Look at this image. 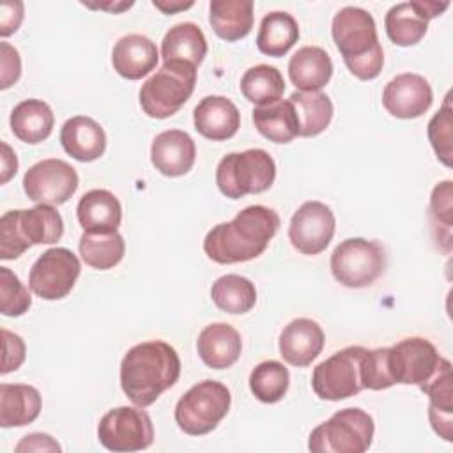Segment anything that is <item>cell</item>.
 Listing matches in <instances>:
<instances>
[{"label":"cell","mask_w":453,"mask_h":453,"mask_svg":"<svg viewBox=\"0 0 453 453\" xmlns=\"http://www.w3.org/2000/svg\"><path fill=\"white\" fill-rule=\"evenodd\" d=\"M449 7L448 2H430V0H412L393 5L386 18V34L396 46H414L418 44L426 30L428 21L442 14Z\"/></svg>","instance_id":"16"},{"label":"cell","mask_w":453,"mask_h":453,"mask_svg":"<svg viewBox=\"0 0 453 453\" xmlns=\"http://www.w3.org/2000/svg\"><path fill=\"white\" fill-rule=\"evenodd\" d=\"M288 99L294 104L299 119V136H317L331 124L333 103L322 90H296Z\"/></svg>","instance_id":"32"},{"label":"cell","mask_w":453,"mask_h":453,"mask_svg":"<svg viewBox=\"0 0 453 453\" xmlns=\"http://www.w3.org/2000/svg\"><path fill=\"white\" fill-rule=\"evenodd\" d=\"M299 39V25L296 18L283 11H273L260 21L257 46L264 55L283 57Z\"/></svg>","instance_id":"31"},{"label":"cell","mask_w":453,"mask_h":453,"mask_svg":"<svg viewBox=\"0 0 453 453\" xmlns=\"http://www.w3.org/2000/svg\"><path fill=\"white\" fill-rule=\"evenodd\" d=\"M290 375L283 363L269 359L258 363L250 373V389L264 403L280 402L288 389Z\"/></svg>","instance_id":"36"},{"label":"cell","mask_w":453,"mask_h":453,"mask_svg":"<svg viewBox=\"0 0 453 453\" xmlns=\"http://www.w3.org/2000/svg\"><path fill=\"white\" fill-rule=\"evenodd\" d=\"M388 350L389 347L380 349H365V354L361 357V384L366 389L380 391L391 388L395 382L391 379L389 368H388Z\"/></svg>","instance_id":"40"},{"label":"cell","mask_w":453,"mask_h":453,"mask_svg":"<svg viewBox=\"0 0 453 453\" xmlns=\"http://www.w3.org/2000/svg\"><path fill=\"white\" fill-rule=\"evenodd\" d=\"M200 359L214 370L230 368L241 357L242 342L235 327L225 322L205 326L196 340Z\"/></svg>","instance_id":"23"},{"label":"cell","mask_w":453,"mask_h":453,"mask_svg":"<svg viewBox=\"0 0 453 453\" xmlns=\"http://www.w3.org/2000/svg\"><path fill=\"white\" fill-rule=\"evenodd\" d=\"M453 119H451V106H449V96L446 97L442 108L430 119L428 122V140L432 143V149L435 150L439 161L444 166H451L453 157Z\"/></svg>","instance_id":"38"},{"label":"cell","mask_w":453,"mask_h":453,"mask_svg":"<svg viewBox=\"0 0 453 453\" xmlns=\"http://www.w3.org/2000/svg\"><path fill=\"white\" fill-rule=\"evenodd\" d=\"M2 340H4V361H2V373H9L12 370H18L25 361V342L16 333H11L9 329H2Z\"/></svg>","instance_id":"41"},{"label":"cell","mask_w":453,"mask_h":453,"mask_svg":"<svg viewBox=\"0 0 453 453\" xmlns=\"http://www.w3.org/2000/svg\"><path fill=\"white\" fill-rule=\"evenodd\" d=\"M278 226L276 211L265 205H250L232 221L212 226L203 239V251L218 264L248 262L265 251Z\"/></svg>","instance_id":"1"},{"label":"cell","mask_w":453,"mask_h":453,"mask_svg":"<svg viewBox=\"0 0 453 453\" xmlns=\"http://www.w3.org/2000/svg\"><path fill=\"white\" fill-rule=\"evenodd\" d=\"M143 407L110 409L97 425V439L110 451H140L152 444L154 426Z\"/></svg>","instance_id":"12"},{"label":"cell","mask_w":453,"mask_h":453,"mask_svg":"<svg viewBox=\"0 0 453 453\" xmlns=\"http://www.w3.org/2000/svg\"><path fill=\"white\" fill-rule=\"evenodd\" d=\"M76 216L83 232L111 234L120 226L122 207L111 191L90 189L80 198Z\"/></svg>","instance_id":"24"},{"label":"cell","mask_w":453,"mask_h":453,"mask_svg":"<svg viewBox=\"0 0 453 453\" xmlns=\"http://www.w3.org/2000/svg\"><path fill=\"white\" fill-rule=\"evenodd\" d=\"M0 65H2L0 88H9L12 83L19 80V74H21L19 53L9 42H0Z\"/></svg>","instance_id":"42"},{"label":"cell","mask_w":453,"mask_h":453,"mask_svg":"<svg viewBox=\"0 0 453 453\" xmlns=\"http://www.w3.org/2000/svg\"><path fill=\"white\" fill-rule=\"evenodd\" d=\"M42 407L39 391L28 384L0 386V426H25L37 419Z\"/></svg>","instance_id":"28"},{"label":"cell","mask_w":453,"mask_h":453,"mask_svg":"<svg viewBox=\"0 0 453 453\" xmlns=\"http://www.w3.org/2000/svg\"><path fill=\"white\" fill-rule=\"evenodd\" d=\"M30 304L28 288L9 267H0V311L7 317H19L28 311Z\"/></svg>","instance_id":"39"},{"label":"cell","mask_w":453,"mask_h":453,"mask_svg":"<svg viewBox=\"0 0 453 453\" xmlns=\"http://www.w3.org/2000/svg\"><path fill=\"white\" fill-rule=\"evenodd\" d=\"M23 189L35 203L62 205L78 189V173L64 159H42L23 175Z\"/></svg>","instance_id":"14"},{"label":"cell","mask_w":453,"mask_h":453,"mask_svg":"<svg viewBox=\"0 0 453 453\" xmlns=\"http://www.w3.org/2000/svg\"><path fill=\"white\" fill-rule=\"evenodd\" d=\"M60 143L73 159L90 163L104 154L106 133L94 119L76 115L64 122L60 129Z\"/></svg>","instance_id":"21"},{"label":"cell","mask_w":453,"mask_h":453,"mask_svg":"<svg viewBox=\"0 0 453 453\" xmlns=\"http://www.w3.org/2000/svg\"><path fill=\"white\" fill-rule=\"evenodd\" d=\"M152 5L157 7L159 11H163L165 14H173V12H177V11L189 9V7L193 5V2H165V0H154Z\"/></svg>","instance_id":"46"},{"label":"cell","mask_w":453,"mask_h":453,"mask_svg":"<svg viewBox=\"0 0 453 453\" xmlns=\"http://www.w3.org/2000/svg\"><path fill=\"white\" fill-rule=\"evenodd\" d=\"M81 260L99 271L115 267L126 251L124 237L119 232L111 234H92L83 232L78 242Z\"/></svg>","instance_id":"35"},{"label":"cell","mask_w":453,"mask_h":453,"mask_svg":"<svg viewBox=\"0 0 453 453\" xmlns=\"http://www.w3.org/2000/svg\"><path fill=\"white\" fill-rule=\"evenodd\" d=\"M180 375L177 350L161 340L131 347L120 363V388L138 407L152 405Z\"/></svg>","instance_id":"2"},{"label":"cell","mask_w":453,"mask_h":453,"mask_svg":"<svg viewBox=\"0 0 453 453\" xmlns=\"http://www.w3.org/2000/svg\"><path fill=\"white\" fill-rule=\"evenodd\" d=\"M209 23L216 35L226 42L244 39L253 28V2L212 0L209 4Z\"/></svg>","instance_id":"27"},{"label":"cell","mask_w":453,"mask_h":453,"mask_svg":"<svg viewBox=\"0 0 453 453\" xmlns=\"http://www.w3.org/2000/svg\"><path fill=\"white\" fill-rule=\"evenodd\" d=\"M193 122L203 138L223 142L239 131L241 113L228 97L207 96L195 106Z\"/></svg>","instance_id":"19"},{"label":"cell","mask_w":453,"mask_h":453,"mask_svg":"<svg viewBox=\"0 0 453 453\" xmlns=\"http://www.w3.org/2000/svg\"><path fill=\"white\" fill-rule=\"evenodd\" d=\"M14 451L16 453H21V451H53V453H58V451H62V448L51 435L34 432V434L25 435L19 441V444L14 448Z\"/></svg>","instance_id":"44"},{"label":"cell","mask_w":453,"mask_h":453,"mask_svg":"<svg viewBox=\"0 0 453 453\" xmlns=\"http://www.w3.org/2000/svg\"><path fill=\"white\" fill-rule=\"evenodd\" d=\"M253 124L264 138L274 143H288L299 136V119L290 99L257 106L253 110Z\"/></svg>","instance_id":"30"},{"label":"cell","mask_w":453,"mask_h":453,"mask_svg":"<svg viewBox=\"0 0 453 453\" xmlns=\"http://www.w3.org/2000/svg\"><path fill=\"white\" fill-rule=\"evenodd\" d=\"M276 177L274 159L264 149L230 152L218 163L216 184L232 200L267 191Z\"/></svg>","instance_id":"5"},{"label":"cell","mask_w":453,"mask_h":453,"mask_svg":"<svg viewBox=\"0 0 453 453\" xmlns=\"http://www.w3.org/2000/svg\"><path fill=\"white\" fill-rule=\"evenodd\" d=\"M11 129L25 143H41L51 134L55 117L48 103L41 99H25L11 111Z\"/></svg>","instance_id":"29"},{"label":"cell","mask_w":453,"mask_h":453,"mask_svg":"<svg viewBox=\"0 0 453 453\" xmlns=\"http://www.w3.org/2000/svg\"><path fill=\"white\" fill-rule=\"evenodd\" d=\"M331 34L347 69L356 78L368 81L380 74L384 51L373 16L368 11L354 5L340 9L333 18Z\"/></svg>","instance_id":"3"},{"label":"cell","mask_w":453,"mask_h":453,"mask_svg":"<svg viewBox=\"0 0 453 453\" xmlns=\"http://www.w3.org/2000/svg\"><path fill=\"white\" fill-rule=\"evenodd\" d=\"M388 368L395 384H414L423 391L435 377L451 370V363L437 352L432 342L412 336L389 347Z\"/></svg>","instance_id":"9"},{"label":"cell","mask_w":453,"mask_h":453,"mask_svg":"<svg viewBox=\"0 0 453 453\" xmlns=\"http://www.w3.org/2000/svg\"><path fill=\"white\" fill-rule=\"evenodd\" d=\"M363 354L365 347L350 345L319 363L311 375V388L315 395L322 400L338 402L365 389L361 384Z\"/></svg>","instance_id":"11"},{"label":"cell","mask_w":453,"mask_h":453,"mask_svg":"<svg viewBox=\"0 0 453 453\" xmlns=\"http://www.w3.org/2000/svg\"><path fill=\"white\" fill-rule=\"evenodd\" d=\"M324 349V331L311 319L288 322L280 334V356L292 366H308Z\"/></svg>","instance_id":"20"},{"label":"cell","mask_w":453,"mask_h":453,"mask_svg":"<svg viewBox=\"0 0 453 453\" xmlns=\"http://www.w3.org/2000/svg\"><path fill=\"white\" fill-rule=\"evenodd\" d=\"M434 101L430 83L414 73H403L388 81L382 92L384 108L396 119L421 117Z\"/></svg>","instance_id":"17"},{"label":"cell","mask_w":453,"mask_h":453,"mask_svg":"<svg viewBox=\"0 0 453 453\" xmlns=\"http://www.w3.org/2000/svg\"><path fill=\"white\" fill-rule=\"evenodd\" d=\"M230 391L218 380H202L189 388L175 405V423L188 435L212 432L228 414Z\"/></svg>","instance_id":"8"},{"label":"cell","mask_w":453,"mask_h":453,"mask_svg":"<svg viewBox=\"0 0 453 453\" xmlns=\"http://www.w3.org/2000/svg\"><path fill=\"white\" fill-rule=\"evenodd\" d=\"M290 81L301 92L320 90L333 76V62L320 46H303L288 60Z\"/></svg>","instance_id":"25"},{"label":"cell","mask_w":453,"mask_h":453,"mask_svg":"<svg viewBox=\"0 0 453 453\" xmlns=\"http://www.w3.org/2000/svg\"><path fill=\"white\" fill-rule=\"evenodd\" d=\"M23 21V2L5 0L0 5V35L7 37L14 34Z\"/></svg>","instance_id":"43"},{"label":"cell","mask_w":453,"mask_h":453,"mask_svg":"<svg viewBox=\"0 0 453 453\" xmlns=\"http://www.w3.org/2000/svg\"><path fill=\"white\" fill-rule=\"evenodd\" d=\"M2 184H5L18 172V159L5 142L2 143Z\"/></svg>","instance_id":"45"},{"label":"cell","mask_w":453,"mask_h":453,"mask_svg":"<svg viewBox=\"0 0 453 453\" xmlns=\"http://www.w3.org/2000/svg\"><path fill=\"white\" fill-rule=\"evenodd\" d=\"M195 83L196 67L182 62H165L140 88L142 110L152 119H168L186 104Z\"/></svg>","instance_id":"7"},{"label":"cell","mask_w":453,"mask_h":453,"mask_svg":"<svg viewBox=\"0 0 453 453\" xmlns=\"http://www.w3.org/2000/svg\"><path fill=\"white\" fill-rule=\"evenodd\" d=\"M373 432V418L366 411L347 407L311 430L308 448L313 453H365Z\"/></svg>","instance_id":"6"},{"label":"cell","mask_w":453,"mask_h":453,"mask_svg":"<svg viewBox=\"0 0 453 453\" xmlns=\"http://www.w3.org/2000/svg\"><path fill=\"white\" fill-rule=\"evenodd\" d=\"M133 5V2H119V4H97V5H88V7H94V9H106V11H111V12H120L124 9H129Z\"/></svg>","instance_id":"47"},{"label":"cell","mask_w":453,"mask_h":453,"mask_svg":"<svg viewBox=\"0 0 453 453\" xmlns=\"http://www.w3.org/2000/svg\"><path fill=\"white\" fill-rule=\"evenodd\" d=\"M453 182L442 180L439 182L430 196L428 205V219L432 237L444 253L451 251V214H453Z\"/></svg>","instance_id":"37"},{"label":"cell","mask_w":453,"mask_h":453,"mask_svg":"<svg viewBox=\"0 0 453 453\" xmlns=\"http://www.w3.org/2000/svg\"><path fill=\"white\" fill-rule=\"evenodd\" d=\"M80 271V260L71 250L50 248L34 262L28 287L41 299L57 301L73 290Z\"/></svg>","instance_id":"13"},{"label":"cell","mask_w":453,"mask_h":453,"mask_svg":"<svg viewBox=\"0 0 453 453\" xmlns=\"http://www.w3.org/2000/svg\"><path fill=\"white\" fill-rule=\"evenodd\" d=\"M196 157L195 140L180 129H166L152 140L150 161L154 168L166 177L186 175Z\"/></svg>","instance_id":"18"},{"label":"cell","mask_w":453,"mask_h":453,"mask_svg":"<svg viewBox=\"0 0 453 453\" xmlns=\"http://www.w3.org/2000/svg\"><path fill=\"white\" fill-rule=\"evenodd\" d=\"M336 219L322 202L308 200L292 216L288 226L290 244L303 255H319L324 251L334 235Z\"/></svg>","instance_id":"15"},{"label":"cell","mask_w":453,"mask_h":453,"mask_svg":"<svg viewBox=\"0 0 453 453\" xmlns=\"http://www.w3.org/2000/svg\"><path fill=\"white\" fill-rule=\"evenodd\" d=\"M159 53L156 42L142 34L120 37L111 51L113 69L126 80H140L156 69Z\"/></svg>","instance_id":"22"},{"label":"cell","mask_w":453,"mask_h":453,"mask_svg":"<svg viewBox=\"0 0 453 453\" xmlns=\"http://www.w3.org/2000/svg\"><path fill=\"white\" fill-rule=\"evenodd\" d=\"M207 53V41L198 25L182 21L173 25L161 41L163 62H182L198 67Z\"/></svg>","instance_id":"26"},{"label":"cell","mask_w":453,"mask_h":453,"mask_svg":"<svg viewBox=\"0 0 453 453\" xmlns=\"http://www.w3.org/2000/svg\"><path fill=\"white\" fill-rule=\"evenodd\" d=\"M64 234V221L53 205L7 211L0 218V258L14 260L34 244H53Z\"/></svg>","instance_id":"4"},{"label":"cell","mask_w":453,"mask_h":453,"mask_svg":"<svg viewBox=\"0 0 453 453\" xmlns=\"http://www.w3.org/2000/svg\"><path fill=\"white\" fill-rule=\"evenodd\" d=\"M329 264L338 283L363 288L375 283L386 271V251L377 241L350 237L334 248Z\"/></svg>","instance_id":"10"},{"label":"cell","mask_w":453,"mask_h":453,"mask_svg":"<svg viewBox=\"0 0 453 453\" xmlns=\"http://www.w3.org/2000/svg\"><path fill=\"white\" fill-rule=\"evenodd\" d=\"M241 92L250 103L265 106L280 101L285 92V80L274 65L258 64L242 74Z\"/></svg>","instance_id":"34"},{"label":"cell","mask_w":453,"mask_h":453,"mask_svg":"<svg viewBox=\"0 0 453 453\" xmlns=\"http://www.w3.org/2000/svg\"><path fill=\"white\" fill-rule=\"evenodd\" d=\"M212 303L226 313H248L257 303V288L251 280L241 274L219 276L211 287Z\"/></svg>","instance_id":"33"}]
</instances>
